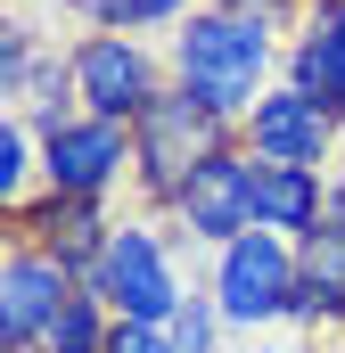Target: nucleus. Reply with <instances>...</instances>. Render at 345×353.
<instances>
[{
  "mask_svg": "<svg viewBox=\"0 0 345 353\" xmlns=\"http://www.w3.org/2000/svg\"><path fill=\"white\" fill-rule=\"evenodd\" d=\"M271 58H279V25H263L230 0L189 8L172 33V83L189 99H206L222 123H247V107L271 90Z\"/></svg>",
  "mask_w": 345,
  "mask_h": 353,
  "instance_id": "obj_1",
  "label": "nucleus"
},
{
  "mask_svg": "<svg viewBox=\"0 0 345 353\" xmlns=\"http://www.w3.org/2000/svg\"><path fill=\"white\" fill-rule=\"evenodd\" d=\"M255 173L263 157L247 148V140H222L214 157H197L189 173H181V189H172V222L197 239V247H230V239H247L255 230Z\"/></svg>",
  "mask_w": 345,
  "mask_h": 353,
  "instance_id": "obj_2",
  "label": "nucleus"
},
{
  "mask_svg": "<svg viewBox=\"0 0 345 353\" xmlns=\"http://www.w3.org/2000/svg\"><path fill=\"white\" fill-rule=\"evenodd\" d=\"M222 140H230V123H222L206 99H189L181 83L157 90V99L140 107V123H132V165H140V189H148V197H172L181 173H189L197 157H214Z\"/></svg>",
  "mask_w": 345,
  "mask_h": 353,
  "instance_id": "obj_3",
  "label": "nucleus"
},
{
  "mask_svg": "<svg viewBox=\"0 0 345 353\" xmlns=\"http://www.w3.org/2000/svg\"><path fill=\"white\" fill-rule=\"evenodd\" d=\"M214 304L230 312V329H271L288 321V296H296V239L279 230H247L230 247H214Z\"/></svg>",
  "mask_w": 345,
  "mask_h": 353,
  "instance_id": "obj_4",
  "label": "nucleus"
},
{
  "mask_svg": "<svg viewBox=\"0 0 345 353\" xmlns=\"http://www.w3.org/2000/svg\"><path fill=\"white\" fill-rule=\"evenodd\" d=\"M124 321H157L165 329L172 312H181V271H172V239L157 230V222H115V239H107V263H99V279H90Z\"/></svg>",
  "mask_w": 345,
  "mask_h": 353,
  "instance_id": "obj_5",
  "label": "nucleus"
},
{
  "mask_svg": "<svg viewBox=\"0 0 345 353\" xmlns=\"http://www.w3.org/2000/svg\"><path fill=\"white\" fill-rule=\"evenodd\" d=\"M66 58H75V99H83V115L140 123V107L165 90L157 50H148V41H132V33H83Z\"/></svg>",
  "mask_w": 345,
  "mask_h": 353,
  "instance_id": "obj_6",
  "label": "nucleus"
},
{
  "mask_svg": "<svg viewBox=\"0 0 345 353\" xmlns=\"http://www.w3.org/2000/svg\"><path fill=\"white\" fill-rule=\"evenodd\" d=\"M124 165H132V123H115V115H66L58 132H41V189L107 197Z\"/></svg>",
  "mask_w": 345,
  "mask_h": 353,
  "instance_id": "obj_7",
  "label": "nucleus"
},
{
  "mask_svg": "<svg viewBox=\"0 0 345 353\" xmlns=\"http://www.w3.org/2000/svg\"><path fill=\"white\" fill-rule=\"evenodd\" d=\"M239 140L255 148L263 165H329V148H337V115H329L313 90L279 83V90H263L255 107H247Z\"/></svg>",
  "mask_w": 345,
  "mask_h": 353,
  "instance_id": "obj_8",
  "label": "nucleus"
},
{
  "mask_svg": "<svg viewBox=\"0 0 345 353\" xmlns=\"http://www.w3.org/2000/svg\"><path fill=\"white\" fill-rule=\"evenodd\" d=\"M75 288H83V279L58 263L50 247H17V255L0 263V353H33Z\"/></svg>",
  "mask_w": 345,
  "mask_h": 353,
  "instance_id": "obj_9",
  "label": "nucleus"
},
{
  "mask_svg": "<svg viewBox=\"0 0 345 353\" xmlns=\"http://www.w3.org/2000/svg\"><path fill=\"white\" fill-rule=\"evenodd\" d=\"M288 83L313 90L345 123V0H304V25L288 41Z\"/></svg>",
  "mask_w": 345,
  "mask_h": 353,
  "instance_id": "obj_10",
  "label": "nucleus"
},
{
  "mask_svg": "<svg viewBox=\"0 0 345 353\" xmlns=\"http://www.w3.org/2000/svg\"><path fill=\"white\" fill-rule=\"evenodd\" d=\"M25 230H33V247H50L58 263L75 271V279H99V263H107V222H99V197H66V189H50L33 214H25Z\"/></svg>",
  "mask_w": 345,
  "mask_h": 353,
  "instance_id": "obj_11",
  "label": "nucleus"
},
{
  "mask_svg": "<svg viewBox=\"0 0 345 353\" xmlns=\"http://www.w3.org/2000/svg\"><path fill=\"white\" fill-rule=\"evenodd\" d=\"M321 222H329V181H321V165H263L255 173V230L313 239Z\"/></svg>",
  "mask_w": 345,
  "mask_h": 353,
  "instance_id": "obj_12",
  "label": "nucleus"
},
{
  "mask_svg": "<svg viewBox=\"0 0 345 353\" xmlns=\"http://www.w3.org/2000/svg\"><path fill=\"white\" fill-rule=\"evenodd\" d=\"M115 321H124V312H115V304H107L99 288H75V296L58 304L50 337H41L33 353H107V337H115Z\"/></svg>",
  "mask_w": 345,
  "mask_h": 353,
  "instance_id": "obj_13",
  "label": "nucleus"
},
{
  "mask_svg": "<svg viewBox=\"0 0 345 353\" xmlns=\"http://www.w3.org/2000/svg\"><path fill=\"white\" fill-rule=\"evenodd\" d=\"M222 329H230V312L214 304V288H189V296H181V312L165 321L172 353H214V345H222Z\"/></svg>",
  "mask_w": 345,
  "mask_h": 353,
  "instance_id": "obj_14",
  "label": "nucleus"
},
{
  "mask_svg": "<svg viewBox=\"0 0 345 353\" xmlns=\"http://www.w3.org/2000/svg\"><path fill=\"white\" fill-rule=\"evenodd\" d=\"M296 279H313V288H329L345 304V222L329 214L313 239H296Z\"/></svg>",
  "mask_w": 345,
  "mask_h": 353,
  "instance_id": "obj_15",
  "label": "nucleus"
},
{
  "mask_svg": "<svg viewBox=\"0 0 345 353\" xmlns=\"http://www.w3.org/2000/svg\"><path fill=\"white\" fill-rule=\"evenodd\" d=\"M33 181H41V132L33 123H0V197L25 205Z\"/></svg>",
  "mask_w": 345,
  "mask_h": 353,
  "instance_id": "obj_16",
  "label": "nucleus"
},
{
  "mask_svg": "<svg viewBox=\"0 0 345 353\" xmlns=\"http://www.w3.org/2000/svg\"><path fill=\"white\" fill-rule=\"evenodd\" d=\"M189 0H115L107 8V33H157V25H181Z\"/></svg>",
  "mask_w": 345,
  "mask_h": 353,
  "instance_id": "obj_17",
  "label": "nucleus"
},
{
  "mask_svg": "<svg viewBox=\"0 0 345 353\" xmlns=\"http://www.w3.org/2000/svg\"><path fill=\"white\" fill-rule=\"evenodd\" d=\"M107 353H172V337L157 329V321H115V337H107Z\"/></svg>",
  "mask_w": 345,
  "mask_h": 353,
  "instance_id": "obj_18",
  "label": "nucleus"
},
{
  "mask_svg": "<svg viewBox=\"0 0 345 353\" xmlns=\"http://www.w3.org/2000/svg\"><path fill=\"white\" fill-rule=\"evenodd\" d=\"M329 214L345 222V165H337V181H329Z\"/></svg>",
  "mask_w": 345,
  "mask_h": 353,
  "instance_id": "obj_19",
  "label": "nucleus"
},
{
  "mask_svg": "<svg viewBox=\"0 0 345 353\" xmlns=\"http://www.w3.org/2000/svg\"><path fill=\"white\" fill-rule=\"evenodd\" d=\"M255 353H313V345H296V337H288V345H255Z\"/></svg>",
  "mask_w": 345,
  "mask_h": 353,
  "instance_id": "obj_20",
  "label": "nucleus"
}]
</instances>
